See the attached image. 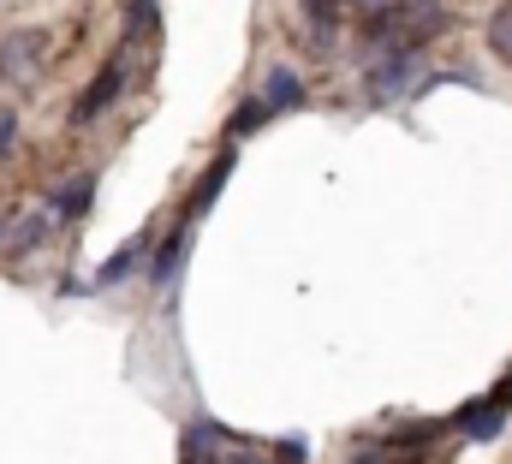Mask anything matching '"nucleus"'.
<instances>
[{"instance_id":"obj_8","label":"nucleus","mask_w":512,"mask_h":464,"mask_svg":"<svg viewBox=\"0 0 512 464\" xmlns=\"http://www.w3.org/2000/svg\"><path fill=\"white\" fill-rule=\"evenodd\" d=\"M262 102H268V114H286V108H304V78H298L292 66H274V72L262 78Z\"/></svg>"},{"instance_id":"obj_10","label":"nucleus","mask_w":512,"mask_h":464,"mask_svg":"<svg viewBox=\"0 0 512 464\" xmlns=\"http://www.w3.org/2000/svg\"><path fill=\"white\" fill-rule=\"evenodd\" d=\"M304 24H310V48H334V30H340V0H304Z\"/></svg>"},{"instance_id":"obj_17","label":"nucleus","mask_w":512,"mask_h":464,"mask_svg":"<svg viewBox=\"0 0 512 464\" xmlns=\"http://www.w3.org/2000/svg\"><path fill=\"white\" fill-rule=\"evenodd\" d=\"M358 6H370V12H382V6H393V0H358Z\"/></svg>"},{"instance_id":"obj_9","label":"nucleus","mask_w":512,"mask_h":464,"mask_svg":"<svg viewBox=\"0 0 512 464\" xmlns=\"http://www.w3.org/2000/svg\"><path fill=\"white\" fill-rule=\"evenodd\" d=\"M137 262H143V232H131L126 244H120V250H114V256H108V262L96 268V280H90V286H96V292H108V286H120V280H126V274L137 268Z\"/></svg>"},{"instance_id":"obj_13","label":"nucleus","mask_w":512,"mask_h":464,"mask_svg":"<svg viewBox=\"0 0 512 464\" xmlns=\"http://www.w3.org/2000/svg\"><path fill=\"white\" fill-rule=\"evenodd\" d=\"M489 48L512 66V0L507 6H495V18H489Z\"/></svg>"},{"instance_id":"obj_3","label":"nucleus","mask_w":512,"mask_h":464,"mask_svg":"<svg viewBox=\"0 0 512 464\" xmlns=\"http://www.w3.org/2000/svg\"><path fill=\"white\" fill-rule=\"evenodd\" d=\"M42 54H48V36H42V30L6 36V42H0V78H30V72L42 66Z\"/></svg>"},{"instance_id":"obj_12","label":"nucleus","mask_w":512,"mask_h":464,"mask_svg":"<svg viewBox=\"0 0 512 464\" xmlns=\"http://www.w3.org/2000/svg\"><path fill=\"white\" fill-rule=\"evenodd\" d=\"M149 30H155V0H131L126 6V30H120V42H137V36H149Z\"/></svg>"},{"instance_id":"obj_4","label":"nucleus","mask_w":512,"mask_h":464,"mask_svg":"<svg viewBox=\"0 0 512 464\" xmlns=\"http://www.w3.org/2000/svg\"><path fill=\"white\" fill-rule=\"evenodd\" d=\"M120 90H126V66H120V60H108V66L90 78V90L78 96V108H72V125H90V119L102 114V108H108Z\"/></svg>"},{"instance_id":"obj_2","label":"nucleus","mask_w":512,"mask_h":464,"mask_svg":"<svg viewBox=\"0 0 512 464\" xmlns=\"http://www.w3.org/2000/svg\"><path fill=\"white\" fill-rule=\"evenodd\" d=\"M405 96H417V54H382L370 66V102L376 108H393Z\"/></svg>"},{"instance_id":"obj_7","label":"nucleus","mask_w":512,"mask_h":464,"mask_svg":"<svg viewBox=\"0 0 512 464\" xmlns=\"http://www.w3.org/2000/svg\"><path fill=\"white\" fill-rule=\"evenodd\" d=\"M227 173H233V149H227V155H215V167H209V173L197 179V191H191V203H185V221H191V227H197V221H203V215L215 209V197H221Z\"/></svg>"},{"instance_id":"obj_16","label":"nucleus","mask_w":512,"mask_h":464,"mask_svg":"<svg viewBox=\"0 0 512 464\" xmlns=\"http://www.w3.org/2000/svg\"><path fill=\"white\" fill-rule=\"evenodd\" d=\"M18 143V114H0V155Z\"/></svg>"},{"instance_id":"obj_11","label":"nucleus","mask_w":512,"mask_h":464,"mask_svg":"<svg viewBox=\"0 0 512 464\" xmlns=\"http://www.w3.org/2000/svg\"><path fill=\"white\" fill-rule=\"evenodd\" d=\"M268 102H262V96H251V102H245V108H239V114L227 119V137H233V143H239V137H251V131H262V125H268Z\"/></svg>"},{"instance_id":"obj_1","label":"nucleus","mask_w":512,"mask_h":464,"mask_svg":"<svg viewBox=\"0 0 512 464\" xmlns=\"http://www.w3.org/2000/svg\"><path fill=\"white\" fill-rule=\"evenodd\" d=\"M507 411H512V375L489 393V399H477V405H465L459 417H453V429L465 435V441H495L501 429H507Z\"/></svg>"},{"instance_id":"obj_14","label":"nucleus","mask_w":512,"mask_h":464,"mask_svg":"<svg viewBox=\"0 0 512 464\" xmlns=\"http://www.w3.org/2000/svg\"><path fill=\"white\" fill-rule=\"evenodd\" d=\"M48 227H54V221H48V215H30V221H24V227H12V244H18V250H36V244H42V238H48Z\"/></svg>"},{"instance_id":"obj_5","label":"nucleus","mask_w":512,"mask_h":464,"mask_svg":"<svg viewBox=\"0 0 512 464\" xmlns=\"http://www.w3.org/2000/svg\"><path fill=\"white\" fill-rule=\"evenodd\" d=\"M191 238H197V227H191V221H179V227L167 232V244L155 250V262H149V280H155L161 292H167V286H173V280L185 274V256H191Z\"/></svg>"},{"instance_id":"obj_6","label":"nucleus","mask_w":512,"mask_h":464,"mask_svg":"<svg viewBox=\"0 0 512 464\" xmlns=\"http://www.w3.org/2000/svg\"><path fill=\"white\" fill-rule=\"evenodd\" d=\"M90 203H96V173H78L72 185H60V191L48 197V221H84Z\"/></svg>"},{"instance_id":"obj_15","label":"nucleus","mask_w":512,"mask_h":464,"mask_svg":"<svg viewBox=\"0 0 512 464\" xmlns=\"http://www.w3.org/2000/svg\"><path fill=\"white\" fill-rule=\"evenodd\" d=\"M274 459H280V464H310V441H304V435H280Z\"/></svg>"}]
</instances>
